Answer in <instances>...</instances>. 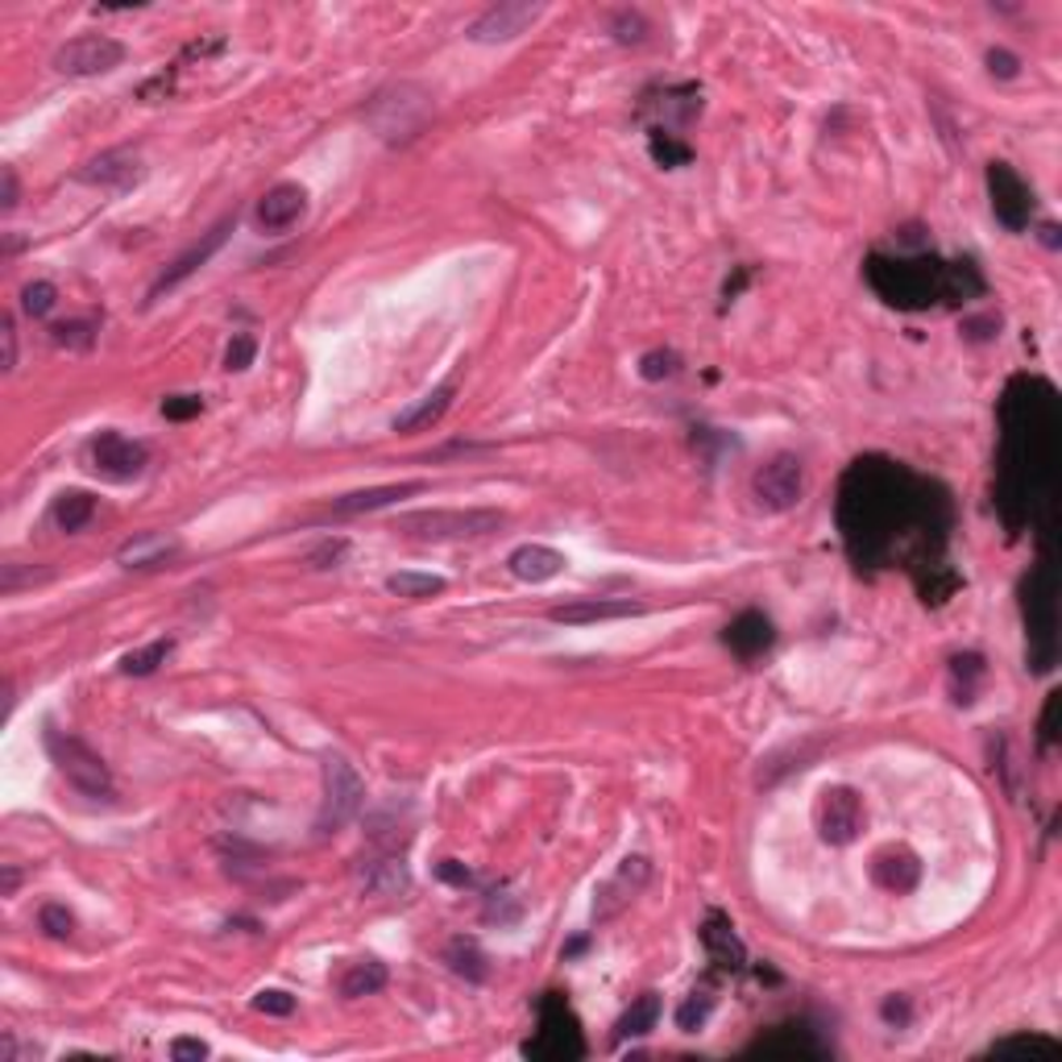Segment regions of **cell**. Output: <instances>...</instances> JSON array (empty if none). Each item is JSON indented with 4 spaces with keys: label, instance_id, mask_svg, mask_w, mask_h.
I'll return each mask as SVG.
<instances>
[{
    "label": "cell",
    "instance_id": "53",
    "mask_svg": "<svg viewBox=\"0 0 1062 1062\" xmlns=\"http://www.w3.org/2000/svg\"><path fill=\"white\" fill-rule=\"evenodd\" d=\"M1059 693H1050V702H1046V709H1041V747H1050L1054 739H1059V731H1054V722H1059Z\"/></svg>",
    "mask_w": 1062,
    "mask_h": 1062
},
{
    "label": "cell",
    "instance_id": "5",
    "mask_svg": "<svg viewBox=\"0 0 1062 1062\" xmlns=\"http://www.w3.org/2000/svg\"><path fill=\"white\" fill-rule=\"evenodd\" d=\"M1021 611H1025V636H1029V664L1046 673L1054 664V577L1038 565L1021 581Z\"/></svg>",
    "mask_w": 1062,
    "mask_h": 1062
},
{
    "label": "cell",
    "instance_id": "37",
    "mask_svg": "<svg viewBox=\"0 0 1062 1062\" xmlns=\"http://www.w3.org/2000/svg\"><path fill=\"white\" fill-rule=\"evenodd\" d=\"M984 677V656H975V652H968V656H955L950 661V681H955V702H963V706H971L975 698H971V681H980Z\"/></svg>",
    "mask_w": 1062,
    "mask_h": 1062
},
{
    "label": "cell",
    "instance_id": "60",
    "mask_svg": "<svg viewBox=\"0 0 1062 1062\" xmlns=\"http://www.w3.org/2000/svg\"><path fill=\"white\" fill-rule=\"evenodd\" d=\"M1041 233H1046V245H1059V229H1054V225H1046Z\"/></svg>",
    "mask_w": 1062,
    "mask_h": 1062
},
{
    "label": "cell",
    "instance_id": "19",
    "mask_svg": "<svg viewBox=\"0 0 1062 1062\" xmlns=\"http://www.w3.org/2000/svg\"><path fill=\"white\" fill-rule=\"evenodd\" d=\"M772 639H777L772 618L759 611H743L739 618H731V627L722 631V643L731 648L739 661H756V656H764V652L772 648Z\"/></svg>",
    "mask_w": 1062,
    "mask_h": 1062
},
{
    "label": "cell",
    "instance_id": "28",
    "mask_svg": "<svg viewBox=\"0 0 1062 1062\" xmlns=\"http://www.w3.org/2000/svg\"><path fill=\"white\" fill-rule=\"evenodd\" d=\"M175 556H179V543L166 540V536H138L117 552V561L125 568H158Z\"/></svg>",
    "mask_w": 1062,
    "mask_h": 1062
},
{
    "label": "cell",
    "instance_id": "11",
    "mask_svg": "<svg viewBox=\"0 0 1062 1062\" xmlns=\"http://www.w3.org/2000/svg\"><path fill=\"white\" fill-rule=\"evenodd\" d=\"M988 195H991V213H996V220H1000L1009 233H1025V229H1029L1034 191H1029V183H1025L1009 163L988 166Z\"/></svg>",
    "mask_w": 1062,
    "mask_h": 1062
},
{
    "label": "cell",
    "instance_id": "58",
    "mask_svg": "<svg viewBox=\"0 0 1062 1062\" xmlns=\"http://www.w3.org/2000/svg\"><path fill=\"white\" fill-rule=\"evenodd\" d=\"M17 880H22V875H17V868H4V888H0V893H4V897H13V893H17Z\"/></svg>",
    "mask_w": 1062,
    "mask_h": 1062
},
{
    "label": "cell",
    "instance_id": "8",
    "mask_svg": "<svg viewBox=\"0 0 1062 1062\" xmlns=\"http://www.w3.org/2000/svg\"><path fill=\"white\" fill-rule=\"evenodd\" d=\"M125 63V47L108 34H84V38H72L63 47L54 50L50 67L67 79H92V75H108L117 72Z\"/></svg>",
    "mask_w": 1062,
    "mask_h": 1062
},
{
    "label": "cell",
    "instance_id": "15",
    "mask_svg": "<svg viewBox=\"0 0 1062 1062\" xmlns=\"http://www.w3.org/2000/svg\"><path fill=\"white\" fill-rule=\"evenodd\" d=\"M233 225H236V216H225V220H220L216 229H208V233H204V236H200V241H195V245H191L188 254H179V258L170 261V266H166L163 274L154 279V286H150V295H145V304H154V299H163L166 291H175V286L183 283V279H191V274H195L200 266H208V258H213L216 249L225 245V236L233 233Z\"/></svg>",
    "mask_w": 1062,
    "mask_h": 1062
},
{
    "label": "cell",
    "instance_id": "48",
    "mask_svg": "<svg viewBox=\"0 0 1062 1062\" xmlns=\"http://www.w3.org/2000/svg\"><path fill=\"white\" fill-rule=\"evenodd\" d=\"M213 1050H208V1041H200V1038H175L170 1041V1059L175 1062H200V1059H208Z\"/></svg>",
    "mask_w": 1062,
    "mask_h": 1062
},
{
    "label": "cell",
    "instance_id": "35",
    "mask_svg": "<svg viewBox=\"0 0 1062 1062\" xmlns=\"http://www.w3.org/2000/svg\"><path fill=\"white\" fill-rule=\"evenodd\" d=\"M170 652H175V639H154V643H145L138 652H129L120 661V673L125 677H150V673H158V664H166Z\"/></svg>",
    "mask_w": 1062,
    "mask_h": 1062
},
{
    "label": "cell",
    "instance_id": "25",
    "mask_svg": "<svg viewBox=\"0 0 1062 1062\" xmlns=\"http://www.w3.org/2000/svg\"><path fill=\"white\" fill-rule=\"evenodd\" d=\"M424 490V482H395V486H374V490H354V495L336 498L329 511L332 515H366V511H382L399 498H411Z\"/></svg>",
    "mask_w": 1062,
    "mask_h": 1062
},
{
    "label": "cell",
    "instance_id": "31",
    "mask_svg": "<svg viewBox=\"0 0 1062 1062\" xmlns=\"http://www.w3.org/2000/svg\"><path fill=\"white\" fill-rule=\"evenodd\" d=\"M984 295V274L971 261H943V299L963 304V299H980Z\"/></svg>",
    "mask_w": 1062,
    "mask_h": 1062
},
{
    "label": "cell",
    "instance_id": "30",
    "mask_svg": "<svg viewBox=\"0 0 1062 1062\" xmlns=\"http://www.w3.org/2000/svg\"><path fill=\"white\" fill-rule=\"evenodd\" d=\"M656 1021H661V996L656 991H643L639 1000H631V1009L618 1016V1025H614V1038H648L652 1029H656Z\"/></svg>",
    "mask_w": 1062,
    "mask_h": 1062
},
{
    "label": "cell",
    "instance_id": "27",
    "mask_svg": "<svg viewBox=\"0 0 1062 1062\" xmlns=\"http://www.w3.org/2000/svg\"><path fill=\"white\" fill-rule=\"evenodd\" d=\"M452 395H457V382L436 386L432 395H424L420 402H411L407 411H399V415H395V432H424V427H432L440 415H445V411H449Z\"/></svg>",
    "mask_w": 1062,
    "mask_h": 1062
},
{
    "label": "cell",
    "instance_id": "9",
    "mask_svg": "<svg viewBox=\"0 0 1062 1062\" xmlns=\"http://www.w3.org/2000/svg\"><path fill=\"white\" fill-rule=\"evenodd\" d=\"M863 797L850 789V784H827L818 793V805H814V822H818V834L822 843L830 847H847L859 839L863 830Z\"/></svg>",
    "mask_w": 1062,
    "mask_h": 1062
},
{
    "label": "cell",
    "instance_id": "50",
    "mask_svg": "<svg viewBox=\"0 0 1062 1062\" xmlns=\"http://www.w3.org/2000/svg\"><path fill=\"white\" fill-rule=\"evenodd\" d=\"M0 341H4V361H0V366L13 370V366H17V324H13L9 311L0 316Z\"/></svg>",
    "mask_w": 1062,
    "mask_h": 1062
},
{
    "label": "cell",
    "instance_id": "42",
    "mask_svg": "<svg viewBox=\"0 0 1062 1062\" xmlns=\"http://www.w3.org/2000/svg\"><path fill=\"white\" fill-rule=\"evenodd\" d=\"M54 345H67V349H88L95 336L92 320H72V324H54Z\"/></svg>",
    "mask_w": 1062,
    "mask_h": 1062
},
{
    "label": "cell",
    "instance_id": "21",
    "mask_svg": "<svg viewBox=\"0 0 1062 1062\" xmlns=\"http://www.w3.org/2000/svg\"><path fill=\"white\" fill-rule=\"evenodd\" d=\"M304 213H307V191L299 183H279V188H270L261 195L254 216H258V225L266 233H279V229H291Z\"/></svg>",
    "mask_w": 1062,
    "mask_h": 1062
},
{
    "label": "cell",
    "instance_id": "52",
    "mask_svg": "<svg viewBox=\"0 0 1062 1062\" xmlns=\"http://www.w3.org/2000/svg\"><path fill=\"white\" fill-rule=\"evenodd\" d=\"M13 208H17V170L4 166V170H0V213L9 216Z\"/></svg>",
    "mask_w": 1062,
    "mask_h": 1062
},
{
    "label": "cell",
    "instance_id": "18",
    "mask_svg": "<svg viewBox=\"0 0 1062 1062\" xmlns=\"http://www.w3.org/2000/svg\"><path fill=\"white\" fill-rule=\"evenodd\" d=\"M631 614H643V602H631V598H573V602L552 606L548 618L577 627V623H606V618H631Z\"/></svg>",
    "mask_w": 1062,
    "mask_h": 1062
},
{
    "label": "cell",
    "instance_id": "22",
    "mask_svg": "<svg viewBox=\"0 0 1062 1062\" xmlns=\"http://www.w3.org/2000/svg\"><path fill=\"white\" fill-rule=\"evenodd\" d=\"M648 113H661V133H673L677 125H689V120L702 113V88L698 84H681V88H664L661 100H643V117Z\"/></svg>",
    "mask_w": 1062,
    "mask_h": 1062
},
{
    "label": "cell",
    "instance_id": "29",
    "mask_svg": "<svg viewBox=\"0 0 1062 1062\" xmlns=\"http://www.w3.org/2000/svg\"><path fill=\"white\" fill-rule=\"evenodd\" d=\"M95 515V498L88 490H63V495L54 498V507H50V520L59 532H79V527H88Z\"/></svg>",
    "mask_w": 1062,
    "mask_h": 1062
},
{
    "label": "cell",
    "instance_id": "20",
    "mask_svg": "<svg viewBox=\"0 0 1062 1062\" xmlns=\"http://www.w3.org/2000/svg\"><path fill=\"white\" fill-rule=\"evenodd\" d=\"M872 880L884 888V893L905 897V893H913V888L921 884V859L905 847H884L872 863Z\"/></svg>",
    "mask_w": 1062,
    "mask_h": 1062
},
{
    "label": "cell",
    "instance_id": "1",
    "mask_svg": "<svg viewBox=\"0 0 1062 1062\" xmlns=\"http://www.w3.org/2000/svg\"><path fill=\"white\" fill-rule=\"evenodd\" d=\"M839 527L850 561L884 565L900 543L925 552H938L950 527V502L943 490L918 482L909 470L884 457L855 461L839 490Z\"/></svg>",
    "mask_w": 1062,
    "mask_h": 1062
},
{
    "label": "cell",
    "instance_id": "17",
    "mask_svg": "<svg viewBox=\"0 0 1062 1062\" xmlns=\"http://www.w3.org/2000/svg\"><path fill=\"white\" fill-rule=\"evenodd\" d=\"M747 1054H797V1059H827L830 1041L818 1038V1029H809L802 1021H789L777 1025L772 1034H764L759 1041L747 1046Z\"/></svg>",
    "mask_w": 1062,
    "mask_h": 1062
},
{
    "label": "cell",
    "instance_id": "36",
    "mask_svg": "<svg viewBox=\"0 0 1062 1062\" xmlns=\"http://www.w3.org/2000/svg\"><path fill=\"white\" fill-rule=\"evenodd\" d=\"M648 150H652V158H656L664 170H677V166L693 163V150H689L677 133H661V129H652V133H648Z\"/></svg>",
    "mask_w": 1062,
    "mask_h": 1062
},
{
    "label": "cell",
    "instance_id": "55",
    "mask_svg": "<svg viewBox=\"0 0 1062 1062\" xmlns=\"http://www.w3.org/2000/svg\"><path fill=\"white\" fill-rule=\"evenodd\" d=\"M436 875H440V880H449V884H457V888H465V884L473 880L470 868H465V863H457V859H440V863H436Z\"/></svg>",
    "mask_w": 1062,
    "mask_h": 1062
},
{
    "label": "cell",
    "instance_id": "46",
    "mask_svg": "<svg viewBox=\"0 0 1062 1062\" xmlns=\"http://www.w3.org/2000/svg\"><path fill=\"white\" fill-rule=\"evenodd\" d=\"M258 1005L261 1013H270V1016H291L295 1013V996L291 991H279V988H266V991H258Z\"/></svg>",
    "mask_w": 1062,
    "mask_h": 1062
},
{
    "label": "cell",
    "instance_id": "33",
    "mask_svg": "<svg viewBox=\"0 0 1062 1062\" xmlns=\"http://www.w3.org/2000/svg\"><path fill=\"white\" fill-rule=\"evenodd\" d=\"M445 963H449L461 980H470V984H482V980L490 975V968H486V955L477 950V943H473V938H457V943H449V950H445Z\"/></svg>",
    "mask_w": 1062,
    "mask_h": 1062
},
{
    "label": "cell",
    "instance_id": "6",
    "mask_svg": "<svg viewBox=\"0 0 1062 1062\" xmlns=\"http://www.w3.org/2000/svg\"><path fill=\"white\" fill-rule=\"evenodd\" d=\"M366 805V780L357 777V768L345 756H324V802H320V818L316 830L320 834H336L354 822Z\"/></svg>",
    "mask_w": 1062,
    "mask_h": 1062
},
{
    "label": "cell",
    "instance_id": "39",
    "mask_svg": "<svg viewBox=\"0 0 1062 1062\" xmlns=\"http://www.w3.org/2000/svg\"><path fill=\"white\" fill-rule=\"evenodd\" d=\"M639 374L648 382L677 379L681 374V357L673 354V349H652V354H643V361H639Z\"/></svg>",
    "mask_w": 1062,
    "mask_h": 1062
},
{
    "label": "cell",
    "instance_id": "23",
    "mask_svg": "<svg viewBox=\"0 0 1062 1062\" xmlns=\"http://www.w3.org/2000/svg\"><path fill=\"white\" fill-rule=\"evenodd\" d=\"M79 179L92 183V188L125 191L142 179V166H138L133 154H125V150H108V154H100V158H92V163L84 166Z\"/></svg>",
    "mask_w": 1062,
    "mask_h": 1062
},
{
    "label": "cell",
    "instance_id": "59",
    "mask_svg": "<svg viewBox=\"0 0 1062 1062\" xmlns=\"http://www.w3.org/2000/svg\"><path fill=\"white\" fill-rule=\"evenodd\" d=\"M586 950V938H573V943L565 946V959H573V955H581Z\"/></svg>",
    "mask_w": 1062,
    "mask_h": 1062
},
{
    "label": "cell",
    "instance_id": "34",
    "mask_svg": "<svg viewBox=\"0 0 1062 1062\" xmlns=\"http://www.w3.org/2000/svg\"><path fill=\"white\" fill-rule=\"evenodd\" d=\"M386 590L399 593V598H411V602H424L432 593H445L449 590V581L445 577H436V573H391L386 577Z\"/></svg>",
    "mask_w": 1062,
    "mask_h": 1062
},
{
    "label": "cell",
    "instance_id": "43",
    "mask_svg": "<svg viewBox=\"0 0 1062 1062\" xmlns=\"http://www.w3.org/2000/svg\"><path fill=\"white\" fill-rule=\"evenodd\" d=\"M1009 1050H1041V1054H1059V1041L1041 1038V1034H1013L991 1046V1054H1009Z\"/></svg>",
    "mask_w": 1062,
    "mask_h": 1062
},
{
    "label": "cell",
    "instance_id": "32",
    "mask_svg": "<svg viewBox=\"0 0 1062 1062\" xmlns=\"http://www.w3.org/2000/svg\"><path fill=\"white\" fill-rule=\"evenodd\" d=\"M382 988H386V968L374 963V959H361V963H354L341 975V996L345 1000H361V996H374Z\"/></svg>",
    "mask_w": 1062,
    "mask_h": 1062
},
{
    "label": "cell",
    "instance_id": "45",
    "mask_svg": "<svg viewBox=\"0 0 1062 1062\" xmlns=\"http://www.w3.org/2000/svg\"><path fill=\"white\" fill-rule=\"evenodd\" d=\"M345 552H349V540H341V536H336V540H320L311 552H307V565H311V568H332V565H341V556H345Z\"/></svg>",
    "mask_w": 1062,
    "mask_h": 1062
},
{
    "label": "cell",
    "instance_id": "4",
    "mask_svg": "<svg viewBox=\"0 0 1062 1062\" xmlns=\"http://www.w3.org/2000/svg\"><path fill=\"white\" fill-rule=\"evenodd\" d=\"M42 743H47V756L54 759V768L67 777V784H75L84 797H113V772H108V764L100 759V752H92L84 739H75V734L59 731V727H47L42 734Z\"/></svg>",
    "mask_w": 1062,
    "mask_h": 1062
},
{
    "label": "cell",
    "instance_id": "14",
    "mask_svg": "<svg viewBox=\"0 0 1062 1062\" xmlns=\"http://www.w3.org/2000/svg\"><path fill=\"white\" fill-rule=\"evenodd\" d=\"M648 875H652V863L643 859V855H627L623 863H618V872L598 888V897H593V925H606L614 921L631 900L643 893V884H648Z\"/></svg>",
    "mask_w": 1062,
    "mask_h": 1062
},
{
    "label": "cell",
    "instance_id": "56",
    "mask_svg": "<svg viewBox=\"0 0 1062 1062\" xmlns=\"http://www.w3.org/2000/svg\"><path fill=\"white\" fill-rule=\"evenodd\" d=\"M486 921H515L520 918V905H507V897H498V893H490V900H486V913H482Z\"/></svg>",
    "mask_w": 1062,
    "mask_h": 1062
},
{
    "label": "cell",
    "instance_id": "49",
    "mask_svg": "<svg viewBox=\"0 0 1062 1062\" xmlns=\"http://www.w3.org/2000/svg\"><path fill=\"white\" fill-rule=\"evenodd\" d=\"M643 17L639 13H614V38L618 42H643Z\"/></svg>",
    "mask_w": 1062,
    "mask_h": 1062
},
{
    "label": "cell",
    "instance_id": "47",
    "mask_svg": "<svg viewBox=\"0 0 1062 1062\" xmlns=\"http://www.w3.org/2000/svg\"><path fill=\"white\" fill-rule=\"evenodd\" d=\"M200 411H204V399H200V395H170V399H163L166 420H191V415H200Z\"/></svg>",
    "mask_w": 1062,
    "mask_h": 1062
},
{
    "label": "cell",
    "instance_id": "24",
    "mask_svg": "<svg viewBox=\"0 0 1062 1062\" xmlns=\"http://www.w3.org/2000/svg\"><path fill=\"white\" fill-rule=\"evenodd\" d=\"M507 568H511L520 581L540 586V581H552V577L565 568V556H561L556 548H548V543H520V548L507 556Z\"/></svg>",
    "mask_w": 1062,
    "mask_h": 1062
},
{
    "label": "cell",
    "instance_id": "44",
    "mask_svg": "<svg viewBox=\"0 0 1062 1062\" xmlns=\"http://www.w3.org/2000/svg\"><path fill=\"white\" fill-rule=\"evenodd\" d=\"M54 304H59V291H54V283H29L22 291L25 316H47Z\"/></svg>",
    "mask_w": 1062,
    "mask_h": 1062
},
{
    "label": "cell",
    "instance_id": "38",
    "mask_svg": "<svg viewBox=\"0 0 1062 1062\" xmlns=\"http://www.w3.org/2000/svg\"><path fill=\"white\" fill-rule=\"evenodd\" d=\"M714 1013V991H689V1000H684L681 1009H677V1029L681 1034H698L702 1025H706V1016Z\"/></svg>",
    "mask_w": 1062,
    "mask_h": 1062
},
{
    "label": "cell",
    "instance_id": "26",
    "mask_svg": "<svg viewBox=\"0 0 1062 1062\" xmlns=\"http://www.w3.org/2000/svg\"><path fill=\"white\" fill-rule=\"evenodd\" d=\"M361 884L370 897H402L411 888V872L399 855H382V859H370L361 868Z\"/></svg>",
    "mask_w": 1062,
    "mask_h": 1062
},
{
    "label": "cell",
    "instance_id": "57",
    "mask_svg": "<svg viewBox=\"0 0 1062 1062\" xmlns=\"http://www.w3.org/2000/svg\"><path fill=\"white\" fill-rule=\"evenodd\" d=\"M34 1054H38V1050H34V1046H22L13 1034L0 1038V1062H22V1059H34Z\"/></svg>",
    "mask_w": 1062,
    "mask_h": 1062
},
{
    "label": "cell",
    "instance_id": "3",
    "mask_svg": "<svg viewBox=\"0 0 1062 1062\" xmlns=\"http://www.w3.org/2000/svg\"><path fill=\"white\" fill-rule=\"evenodd\" d=\"M502 511L495 507H465V511H407L395 520V532L407 540L424 543H457V540H482L502 527Z\"/></svg>",
    "mask_w": 1062,
    "mask_h": 1062
},
{
    "label": "cell",
    "instance_id": "7",
    "mask_svg": "<svg viewBox=\"0 0 1062 1062\" xmlns=\"http://www.w3.org/2000/svg\"><path fill=\"white\" fill-rule=\"evenodd\" d=\"M527 1059H581L586 1041H581V1025L568 1009L561 991H548L540 1000V1038L523 1046Z\"/></svg>",
    "mask_w": 1062,
    "mask_h": 1062
},
{
    "label": "cell",
    "instance_id": "12",
    "mask_svg": "<svg viewBox=\"0 0 1062 1062\" xmlns=\"http://www.w3.org/2000/svg\"><path fill=\"white\" fill-rule=\"evenodd\" d=\"M543 17V4L536 0H502L495 9H486L477 22L470 25V42H482V47H495V42H515L520 34H527L532 25Z\"/></svg>",
    "mask_w": 1062,
    "mask_h": 1062
},
{
    "label": "cell",
    "instance_id": "40",
    "mask_svg": "<svg viewBox=\"0 0 1062 1062\" xmlns=\"http://www.w3.org/2000/svg\"><path fill=\"white\" fill-rule=\"evenodd\" d=\"M38 925L47 930L50 938H72V934H75V913L67 909V905L50 900V905H42V913H38Z\"/></svg>",
    "mask_w": 1062,
    "mask_h": 1062
},
{
    "label": "cell",
    "instance_id": "54",
    "mask_svg": "<svg viewBox=\"0 0 1062 1062\" xmlns=\"http://www.w3.org/2000/svg\"><path fill=\"white\" fill-rule=\"evenodd\" d=\"M1016 54H1009V50H988V72L991 75H1000V79H1013L1016 75Z\"/></svg>",
    "mask_w": 1062,
    "mask_h": 1062
},
{
    "label": "cell",
    "instance_id": "51",
    "mask_svg": "<svg viewBox=\"0 0 1062 1062\" xmlns=\"http://www.w3.org/2000/svg\"><path fill=\"white\" fill-rule=\"evenodd\" d=\"M880 1016H884L888 1025L905 1029V1025H909V1016H913V1009H909V1000H905V996H888V1000L880 1005Z\"/></svg>",
    "mask_w": 1062,
    "mask_h": 1062
},
{
    "label": "cell",
    "instance_id": "10",
    "mask_svg": "<svg viewBox=\"0 0 1062 1062\" xmlns=\"http://www.w3.org/2000/svg\"><path fill=\"white\" fill-rule=\"evenodd\" d=\"M802 490H805V470L793 452H777V457H772L768 465H759L756 477H752V495H756L759 507L772 511V515L793 511V507L802 502Z\"/></svg>",
    "mask_w": 1062,
    "mask_h": 1062
},
{
    "label": "cell",
    "instance_id": "13",
    "mask_svg": "<svg viewBox=\"0 0 1062 1062\" xmlns=\"http://www.w3.org/2000/svg\"><path fill=\"white\" fill-rule=\"evenodd\" d=\"M150 465V449L120 432H100L92 440V470L108 482H133Z\"/></svg>",
    "mask_w": 1062,
    "mask_h": 1062
},
{
    "label": "cell",
    "instance_id": "2",
    "mask_svg": "<svg viewBox=\"0 0 1062 1062\" xmlns=\"http://www.w3.org/2000/svg\"><path fill=\"white\" fill-rule=\"evenodd\" d=\"M863 274H868L875 295L888 307H900V311H921V307L943 299V261L925 258V254H918V258L872 254Z\"/></svg>",
    "mask_w": 1062,
    "mask_h": 1062
},
{
    "label": "cell",
    "instance_id": "41",
    "mask_svg": "<svg viewBox=\"0 0 1062 1062\" xmlns=\"http://www.w3.org/2000/svg\"><path fill=\"white\" fill-rule=\"evenodd\" d=\"M254 354H258V341H254L249 332H236L233 341H229V349H225V370H229V374L249 370V366H254Z\"/></svg>",
    "mask_w": 1062,
    "mask_h": 1062
},
{
    "label": "cell",
    "instance_id": "16",
    "mask_svg": "<svg viewBox=\"0 0 1062 1062\" xmlns=\"http://www.w3.org/2000/svg\"><path fill=\"white\" fill-rule=\"evenodd\" d=\"M702 946H706V955H709V963L718 971H727V975H739V971L747 968V946L739 943V934H734V925H731V918L727 913H706V921H702Z\"/></svg>",
    "mask_w": 1062,
    "mask_h": 1062
}]
</instances>
